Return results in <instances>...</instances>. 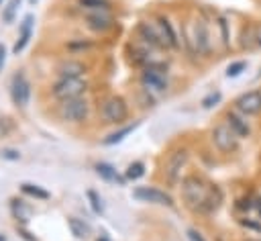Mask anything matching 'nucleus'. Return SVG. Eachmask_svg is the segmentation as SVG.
Instances as JSON below:
<instances>
[{"instance_id": "nucleus-7", "label": "nucleus", "mask_w": 261, "mask_h": 241, "mask_svg": "<svg viewBox=\"0 0 261 241\" xmlns=\"http://www.w3.org/2000/svg\"><path fill=\"white\" fill-rule=\"evenodd\" d=\"M237 110L243 116H255L261 112V92L259 90H249L237 98Z\"/></svg>"}, {"instance_id": "nucleus-17", "label": "nucleus", "mask_w": 261, "mask_h": 241, "mask_svg": "<svg viewBox=\"0 0 261 241\" xmlns=\"http://www.w3.org/2000/svg\"><path fill=\"white\" fill-rule=\"evenodd\" d=\"M226 123H228V127L239 135V137H247L249 135V125H247V120L241 116V114H237L234 110H230L228 114H226Z\"/></svg>"}, {"instance_id": "nucleus-34", "label": "nucleus", "mask_w": 261, "mask_h": 241, "mask_svg": "<svg viewBox=\"0 0 261 241\" xmlns=\"http://www.w3.org/2000/svg\"><path fill=\"white\" fill-rule=\"evenodd\" d=\"M255 43L257 47H261V25H255Z\"/></svg>"}, {"instance_id": "nucleus-37", "label": "nucleus", "mask_w": 261, "mask_h": 241, "mask_svg": "<svg viewBox=\"0 0 261 241\" xmlns=\"http://www.w3.org/2000/svg\"><path fill=\"white\" fill-rule=\"evenodd\" d=\"M245 241H261V239H253V237H249V239H245Z\"/></svg>"}, {"instance_id": "nucleus-26", "label": "nucleus", "mask_w": 261, "mask_h": 241, "mask_svg": "<svg viewBox=\"0 0 261 241\" xmlns=\"http://www.w3.org/2000/svg\"><path fill=\"white\" fill-rule=\"evenodd\" d=\"M18 6H20V0H10V2L6 4L4 12H2V20H4V22H10V20L14 18V12L18 10Z\"/></svg>"}, {"instance_id": "nucleus-36", "label": "nucleus", "mask_w": 261, "mask_h": 241, "mask_svg": "<svg viewBox=\"0 0 261 241\" xmlns=\"http://www.w3.org/2000/svg\"><path fill=\"white\" fill-rule=\"evenodd\" d=\"M257 210H259V216H261V200H259V204H257Z\"/></svg>"}, {"instance_id": "nucleus-18", "label": "nucleus", "mask_w": 261, "mask_h": 241, "mask_svg": "<svg viewBox=\"0 0 261 241\" xmlns=\"http://www.w3.org/2000/svg\"><path fill=\"white\" fill-rule=\"evenodd\" d=\"M67 225H69L71 235L77 237V239H86L90 235V225L84 223V221H80V219H75V216H69L67 219Z\"/></svg>"}, {"instance_id": "nucleus-38", "label": "nucleus", "mask_w": 261, "mask_h": 241, "mask_svg": "<svg viewBox=\"0 0 261 241\" xmlns=\"http://www.w3.org/2000/svg\"><path fill=\"white\" fill-rule=\"evenodd\" d=\"M31 2H33V4H35V2H37V0H31Z\"/></svg>"}, {"instance_id": "nucleus-21", "label": "nucleus", "mask_w": 261, "mask_h": 241, "mask_svg": "<svg viewBox=\"0 0 261 241\" xmlns=\"http://www.w3.org/2000/svg\"><path fill=\"white\" fill-rule=\"evenodd\" d=\"M20 190H22L24 194H29V196L39 198V200H47V198H49V192H47V190H43V188H41V186H37V184H29V182H24V184L20 186Z\"/></svg>"}, {"instance_id": "nucleus-28", "label": "nucleus", "mask_w": 261, "mask_h": 241, "mask_svg": "<svg viewBox=\"0 0 261 241\" xmlns=\"http://www.w3.org/2000/svg\"><path fill=\"white\" fill-rule=\"evenodd\" d=\"M88 198H90V202H92V208H94V212H102L104 210V206H102V198L94 192V190H88Z\"/></svg>"}, {"instance_id": "nucleus-8", "label": "nucleus", "mask_w": 261, "mask_h": 241, "mask_svg": "<svg viewBox=\"0 0 261 241\" xmlns=\"http://www.w3.org/2000/svg\"><path fill=\"white\" fill-rule=\"evenodd\" d=\"M86 25L90 31L94 33H104L114 25L112 14L108 12V8H100V10H88L86 14Z\"/></svg>"}, {"instance_id": "nucleus-11", "label": "nucleus", "mask_w": 261, "mask_h": 241, "mask_svg": "<svg viewBox=\"0 0 261 241\" xmlns=\"http://www.w3.org/2000/svg\"><path fill=\"white\" fill-rule=\"evenodd\" d=\"M10 94H12L14 104H18V106H27L29 96H31V88H29V82H27V78H24L22 74H18V76L12 78Z\"/></svg>"}, {"instance_id": "nucleus-22", "label": "nucleus", "mask_w": 261, "mask_h": 241, "mask_svg": "<svg viewBox=\"0 0 261 241\" xmlns=\"http://www.w3.org/2000/svg\"><path fill=\"white\" fill-rule=\"evenodd\" d=\"M241 47H243V49H253V47H257V43H255V27L243 29V33H241Z\"/></svg>"}, {"instance_id": "nucleus-25", "label": "nucleus", "mask_w": 261, "mask_h": 241, "mask_svg": "<svg viewBox=\"0 0 261 241\" xmlns=\"http://www.w3.org/2000/svg\"><path fill=\"white\" fill-rule=\"evenodd\" d=\"M12 212H14V216L20 219V221H29V216H31V210H29L20 200H14V202H12Z\"/></svg>"}, {"instance_id": "nucleus-20", "label": "nucleus", "mask_w": 261, "mask_h": 241, "mask_svg": "<svg viewBox=\"0 0 261 241\" xmlns=\"http://www.w3.org/2000/svg\"><path fill=\"white\" fill-rule=\"evenodd\" d=\"M137 127H139V123L126 125V127H122L120 131H114V133H110V135H108V137H106L102 143H104V145H114V143H120V141H122L126 135H130V133H133Z\"/></svg>"}, {"instance_id": "nucleus-32", "label": "nucleus", "mask_w": 261, "mask_h": 241, "mask_svg": "<svg viewBox=\"0 0 261 241\" xmlns=\"http://www.w3.org/2000/svg\"><path fill=\"white\" fill-rule=\"evenodd\" d=\"M2 155H4L6 159H18V157H20V153H18V151H14V149H4V151H2Z\"/></svg>"}, {"instance_id": "nucleus-2", "label": "nucleus", "mask_w": 261, "mask_h": 241, "mask_svg": "<svg viewBox=\"0 0 261 241\" xmlns=\"http://www.w3.org/2000/svg\"><path fill=\"white\" fill-rule=\"evenodd\" d=\"M100 116L104 123L118 125L128 116V106L120 96H108L100 106Z\"/></svg>"}, {"instance_id": "nucleus-9", "label": "nucleus", "mask_w": 261, "mask_h": 241, "mask_svg": "<svg viewBox=\"0 0 261 241\" xmlns=\"http://www.w3.org/2000/svg\"><path fill=\"white\" fill-rule=\"evenodd\" d=\"M133 196L143 200V202H153V204H165V206H171L173 204V198L169 194H165L163 190H157V188H149V186H139L133 190Z\"/></svg>"}, {"instance_id": "nucleus-23", "label": "nucleus", "mask_w": 261, "mask_h": 241, "mask_svg": "<svg viewBox=\"0 0 261 241\" xmlns=\"http://www.w3.org/2000/svg\"><path fill=\"white\" fill-rule=\"evenodd\" d=\"M145 174V165H143V161H133L128 167H126V180H139L141 176Z\"/></svg>"}, {"instance_id": "nucleus-19", "label": "nucleus", "mask_w": 261, "mask_h": 241, "mask_svg": "<svg viewBox=\"0 0 261 241\" xmlns=\"http://www.w3.org/2000/svg\"><path fill=\"white\" fill-rule=\"evenodd\" d=\"M96 174L102 180H106V182H118V184H122V178L116 174V170L110 163H96Z\"/></svg>"}, {"instance_id": "nucleus-30", "label": "nucleus", "mask_w": 261, "mask_h": 241, "mask_svg": "<svg viewBox=\"0 0 261 241\" xmlns=\"http://www.w3.org/2000/svg\"><path fill=\"white\" fill-rule=\"evenodd\" d=\"M218 27H220V33H222V43L228 45V25H226V18H218Z\"/></svg>"}, {"instance_id": "nucleus-33", "label": "nucleus", "mask_w": 261, "mask_h": 241, "mask_svg": "<svg viewBox=\"0 0 261 241\" xmlns=\"http://www.w3.org/2000/svg\"><path fill=\"white\" fill-rule=\"evenodd\" d=\"M4 63H6V49H4V45L0 43V71H2Z\"/></svg>"}, {"instance_id": "nucleus-1", "label": "nucleus", "mask_w": 261, "mask_h": 241, "mask_svg": "<svg viewBox=\"0 0 261 241\" xmlns=\"http://www.w3.org/2000/svg\"><path fill=\"white\" fill-rule=\"evenodd\" d=\"M210 190L212 188L198 176H188L181 180V196L188 202V206H192V208H202Z\"/></svg>"}, {"instance_id": "nucleus-6", "label": "nucleus", "mask_w": 261, "mask_h": 241, "mask_svg": "<svg viewBox=\"0 0 261 241\" xmlns=\"http://www.w3.org/2000/svg\"><path fill=\"white\" fill-rule=\"evenodd\" d=\"M188 163V151L186 149H175L167 155L165 159V165H163V172H165V178L169 182H177L179 176H181V170L186 167Z\"/></svg>"}, {"instance_id": "nucleus-35", "label": "nucleus", "mask_w": 261, "mask_h": 241, "mask_svg": "<svg viewBox=\"0 0 261 241\" xmlns=\"http://www.w3.org/2000/svg\"><path fill=\"white\" fill-rule=\"evenodd\" d=\"M241 225H243V227H249V229H255V231H261V225H255V223H251V221H241Z\"/></svg>"}, {"instance_id": "nucleus-5", "label": "nucleus", "mask_w": 261, "mask_h": 241, "mask_svg": "<svg viewBox=\"0 0 261 241\" xmlns=\"http://www.w3.org/2000/svg\"><path fill=\"white\" fill-rule=\"evenodd\" d=\"M88 100L77 96V98H69V100H63L61 106H59V114L63 120H69V123H82L86 120L88 116Z\"/></svg>"}, {"instance_id": "nucleus-27", "label": "nucleus", "mask_w": 261, "mask_h": 241, "mask_svg": "<svg viewBox=\"0 0 261 241\" xmlns=\"http://www.w3.org/2000/svg\"><path fill=\"white\" fill-rule=\"evenodd\" d=\"M245 67H247L245 61H232V63L226 67V76H228V78H237V76H241V74L245 71Z\"/></svg>"}, {"instance_id": "nucleus-29", "label": "nucleus", "mask_w": 261, "mask_h": 241, "mask_svg": "<svg viewBox=\"0 0 261 241\" xmlns=\"http://www.w3.org/2000/svg\"><path fill=\"white\" fill-rule=\"evenodd\" d=\"M216 102H220V92H210V94L202 100V108H212Z\"/></svg>"}, {"instance_id": "nucleus-40", "label": "nucleus", "mask_w": 261, "mask_h": 241, "mask_svg": "<svg viewBox=\"0 0 261 241\" xmlns=\"http://www.w3.org/2000/svg\"><path fill=\"white\" fill-rule=\"evenodd\" d=\"M0 4H2V0H0Z\"/></svg>"}, {"instance_id": "nucleus-12", "label": "nucleus", "mask_w": 261, "mask_h": 241, "mask_svg": "<svg viewBox=\"0 0 261 241\" xmlns=\"http://www.w3.org/2000/svg\"><path fill=\"white\" fill-rule=\"evenodd\" d=\"M141 80L147 86V90L149 88H153V90H165V76H163V71H159L155 67H147L143 71V78Z\"/></svg>"}, {"instance_id": "nucleus-13", "label": "nucleus", "mask_w": 261, "mask_h": 241, "mask_svg": "<svg viewBox=\"0 0 261 241\" xmlns=\"http://www.w3.org/2000/svg\"><path fill=\"white\" fill-rule=\"evenodd\" d=\"M157 29H159V33H161V39H163L165 47L175 49V47H177V37H175V31H173L169 18L159 16V20H157Z\"/></svg>"}, {"instance_id": "nucleus-4", "label": "nucleus", "mask_w": 261, "mask_h": 241, "mask_svg": "<svg viewBox=\"0 0 261 241\" xmlns=\"http://www.w3.org/2000/svg\"><path fill=\"white\" fill-rule=\"evenodd\" d=\"M88 84L84 78H61L55 86H53V96L57 100H69V98H77L86 92Z\"/></svg>"}, {"instance_id": "nucleus-24", "label": "nucleus", "mask_w": 261, "mask_h": 241, "mask_svg": "<svg viewBox=\"0 0 261 241\" xmlns=\"http://www.w3.org/2000/svg\"><path fill=\"white\" fill-rule=\"evenodd\" d=\"M77 4L82 8H86V10H100V8H108L110 6L108 0H80Z\"/></svg>"}, {"instance_id": "nucleus-15", "label": "nucleus", "mask_w": 261, "mask_h": 241, "mask_svg": "<svg viewBox=\"0 0 261 241\" xmlns=\"http://www.w3.org/2000/svg\"><path fill=\"white\" fill-rule=\"evenodd\" d=\"M31 33H33V16L29 14V16H24V20H22V25H20L18 39H16V43H14V47H12L14 53H18V51H22V49L27 47V43H29V39H31Z\"/></svg>"}, {"instance_id": "nucleus-10", "label": "nucleus", "mask_w": 261, "mask_h": 241, "mask_svg": "<svg viewBox=\"0 0 261 241\" xmlns=\"http://www.w3.org/2000/svg\"><path fill=\"white\" fill-rule=\"evenodd\" d=\"M190 43L194 45V49L198 53H208L210 51V35H208V29H206L204 20H196L194 22Z\"/></svg>"}, {"instance_id": "nucleus-16", "label": "nucleus", "mask_w": 261, "mask_h": 241, "mask_svg": "<svg viewBox=\"0 0 261 241\" xmlns=\"http://www.w3.org/2000/svg\"><path fill=\"white\" fill-rule=\"evenodd\" d=\"M57 71H59V76H61V78H82V74L86 71V65H84L82 61L67 59V61L59 63Z\"/></svg>"}, {"instance_id": "nucleus-3", "label": "nucleus", "mask_w": 261, "mask_h": 241, "mask_svg": "<svg viewBox=\"0 0 261 241\" xmlns=\"http://www.w3.org/2000/svg\"><path fill=\"white\" fill-rule=\"evenodd\" d=\"M239 135L228 127V123H220L212 129V143L220 153H232L239 147Z\"/></svg>"}, {"instance_id": "nucleus-31", "label": "nucleus", "mask_w": 261, "mask_h": 241, "mask_svg": "<svg viewBox=\"0 0 261 241\" xmlns=\"http://www.w3.org/2000/svg\"><path fill=\"white\" fill-rule=\"evenodd\" d=\"M188 237H190V241H206L204 235H202L200 231H196V229H190V231H188Z\"/></svg>"}, {"instance_id": "nucleus-14", "label": "nucleus", "mask_w": 261, "mask_h": 241, "mask_svg": "<svg viewBox=\"0 0 261 241\" xmlns=\"http://www.w3.org/2000/svg\"><path fill=\"white\" fill-rule=\"evenodd\" d=\"M139 33H141V37H143L149 45H153V47H165V43H163L161 33H159L157 27H151L149 22H141V25H139Z\"/></svg>"}, {"instance_id": "nucleus-39", "label": "nucleus", "mask_w": 261, "mask_h": 241, "mask_svg": "<svg viewBox=\"0 0 261 241\" xmlns=\"http://www.w3.org/2000/svg\"><path fill=\"white\" fill-rule=\"evenodd\" d=\"M100 241H106V239H100Z\"/></svg>"}]
</instances>
